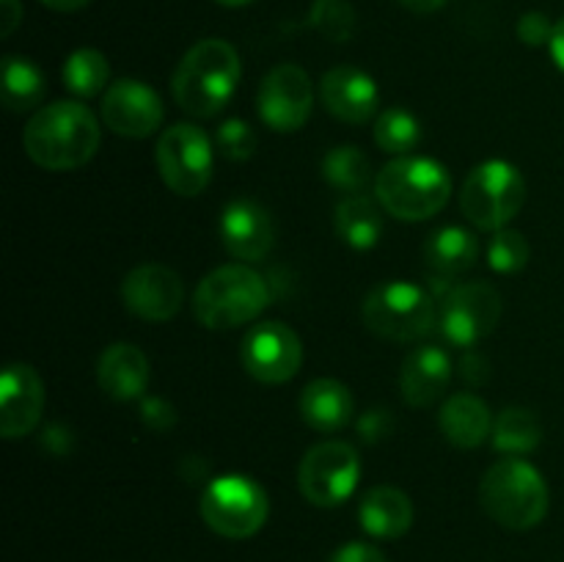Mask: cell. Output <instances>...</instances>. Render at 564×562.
Returning a JSON list of instances; mask_svg holds the SVG:
<instances>
[{"label":"cell","instance_id":"obj_1","mask_svg":"<svg viewBox=\"0 0 564 562\" xmlns=\"http://www.w3.org/2000/svg\"><path fill=\"white\" fill-rule=\"evenodd\" d=\"M97 116L80 102H53L36 110L22 132L28 158L47 171H75L99 149Z\"/></svg>","mask_w":564,"mask_h":562},{"label":"cell","instance_id":"obj_2","mask_svg":"<svg viewBox=\"0 0 564 562\" xmlns=\"http://www.w3.org/2000/svg\"><path fill=\"white\" fill-rule=\"evenodd\" d=\"M242 64L237 50L224 39H204L193 44L180 61L171 80L176 105L185 114L209 119L220 114L237 91Z\"/></svg>","mask_w":564,"mask_h":562},{"label":"cell","instance_id":"obj_3","mask_svg":"<svg viewBox=\"0 0 564 562\" xmlns=\"http://www.w3.org/2000/svg\"><path fill=\"white\" fill-rule=\"evenodd\" d=\"M452 193V176L446 165L433 158L391 160L375 180V196L389 215L400 220H427L444 209Z\"/></svg>","mask_w":564,"mask_h":562},{"label":"cell","instance_id":"obj_4","mask_svg":"<svg viewBox=\"0 0 564 562\" xmlns=\"http://www.w3.org/2000/svg\"><path fill=\"white\" fill-rule=\"evenodd\" d=\"M479 501L496 523L523 532L543 521L551 496L543 474L532 463L521 457H501L485 472Z\"/></svg>","mask_w":564,"mask_h":562},{"label":"cell","instance_id":"obj_5","mask_svg":"<svg viewBox=\"0 0 564 562\" xmlns=\"http://www.w3.org/2000/svg\"><path fill=\"white\" fill-rule=\"evenodd\" d=\"M270 287L257 270L235 262L213 270L193 295V314L207 328H237L268 309Z\"/></svg>","mask_w":564,"mask_h":562},{"label":"cell","instance_id":"obj_6","mask_svg":"<svg viewBox=\"0 0 564 562\" xmlns=\"http://www.w3.org/2000/svg\"><path fill=\"white\" fill-rule=\"evenodd\" d=\"M523 204H527V182L521 171L507 160L479 163L463 182L460 209L482 231L507 229Z\"/></svg>","mask_w":564,"mask_h":562},{"label":"cell","instance_id":"obj_7","mask_svg":"<svg viewBox=\"0 0 564 562\" xmlns=\"http://www.w3.org/2000/svg\"><path fill=\"white\" fill-rule=\"evenodd\" d=\"M438 309L424 287L411 281H386L364 301V323L391 342H416L433 331Z\"/></svg>","mask_w":564,"mask_h":562},{"label":"cell","instance_id":"obj_8","mask_svg":"<svg viewBox=\"0 0 564 562\" xmlns=\"http://www.w3.org/2000/svg\"><path fill=\"white\" fill-rule=\"evenodd\" d=\"M198 512L213 532L242 540L264 527L270 501L257 479L242 477V474H224L204 488Z\"/></svg>","mask_w":564,"mask_h":562},{"label":"cell","instance_id":"obj_9","mask_svg":"<svg viewBox=\"0 0 564 562\" xmlns=\"http://www.w3.org/2000/svg\"><path fill=\"white\" fill-rule=\"evenodd\" d=\"M154 160L165 185L180 196H198L213 180V143L202 127L187 121L158 138Z\"/></svg>","mask_w":564,"mask_h":562},{"label":"cell","instance_id":"obj_10","mask_svg":"<svg viewBox=\"0 0 564 562\" xmlns=\"http://www.w3.org/2000/svg\"><path fill=\"white\" fill-rule=\"evenodd\" d=\"M361 477L358 452L345 441H323L303 455L297 485L314 507H339L356 490Z\"/></svg>","mask_w":564,"mask_h":562},{"label":"cell","instance_id":"obj_11","mask_svg":"<svg viewBox=\"0 0 564 562\" xmlns=\"http://www.w3.org/2000/svg\"><path fill=\"white\" fill-rule=\"evenodd\" d=\"M501 312H505V301L496 287L485 281L455 284L441 298V334L446 342L468 350L494 334Z\"/></svg>","mask_w":564,"mask_h":562},{"label":"cell","instance_id":"obj_12","mask_svg":"<svg viewBox=\"0 0 564 562\" xmlns=\"http://www.w3.org/2000/svg\"><path fill=\"white\" fill-rule=\"evenodd\" d=\"M240 361L253 380L268 386L286 383L303 364V345L284 323H259L246 334Z\"/></svg>","mask_w":564,"mask_h":562},{"label":"cell","instance_id":"obj_13","mask_svg":"<svg viewBox=\"0 0 564 562\" xmlns=\"http://www.w3.org/2000/svg\"><path fill=\"white\" fill-rule=\"evenodd\" d=\"M312 80L297 64H281L264 75L257 108L264 125L275 132H295L312 116Z\"/></svg>","mask_w":564,"mask_h":562},{"label":"cell","instance_id":"obj_14","mask_svg":"<svg viewBox=\"0 0 564 562\" xmlns=\"http://www.w3.org/2000/svg\"><path fill=\"white\" fill-rule=\"evenodd\" d=\"M121 298L135 317L149 320V323H169L182 309L185 290L174 270L158 262H147L127 273L124 284H121Z\"/></svg>","mask_w":564,"mask_h":562},{"label":"cell","instance_id":"obj_15","mask_svg":"<svg viewBox=\"0 0 564 562\" xmlns=\"http://www.w3.org/2000/svg\"><path fill=\"white\" fill-rule=\"evenodd\" d=\"M102 121L124 138H149L163 125L158 91L141 80H116L102 97Z\"/></svg>","mask_w":564,"mask_h":562},{"label":"cell","instance_id":"obj_16","mask_svg":"<svg viewBox=\"0 0 564 562\" xmlns=\"http://www.w3.org/2000/svg\"><path fill=\"white\" fill-rule=\"evenodd\" d=\"M44 383L31 364H9L0 378V433L14 441L33 433L42 419Z\"/></svg>","mask_w":564,"mask_h":562},{"label":"cell","instance_id":"obj_17","mask_svg":"<svg viewBox=\"0 0 564 562\" xmlns=\"http://www.w3.org/2000/svg\"><path fill=\"white\" fill-rule=\"evenodd\" d=\"M220 242L240 262H262L275 242L273 218L264 207L237 198L220 215Z\"/></svg>","mask_w":564,"mask_h":562},{"label":"cell","instance_id":"obj_18","mask_svg":"<svg viewBox=\"0 0 564 562\" xmlns=\"http://www.w3.org/2000/svg\"><path fill=\"white\" fill-rule=\"evenodd\" d=\"M319 99L325 110L347 125H367L380 102L378 83L358 66H336L325 72L319 83Z\"/></svg>","mask_w":564,"mask_h":562},{"label":"cell","instance_id":"obj_19","mask_svg":"<svg viewBox=\"0 0 564 562\" xmlns=\"http://www.w3.org/2000/svg\"><path fill=\"white\" fill-rule=\"evenodd\" d=\"M424 259H427L430 281L435 290H441V298L452 290L457 275L468 273L479 259V240L474 231L463 229V226H444L430 237L427 248H424Z\"/></svg>","mask_w":564,"mask_h":562},{"label":"cell","instance_id":"obj_20","mask_svg":"<svg viewBox=\"0 0 564 562\" xmlns=\"http://www.w3.org/2000/svg\"><path fill=\"white\" fill-rule=\"evenodd\" d=\"M452 378V361L438 345H422L405 358L400 372V389L408 406L427 408L446 391Z\"/></svg>","mask_w":564,"mask_h":562},{"label":"cell","instance_id":"obj_21","mask_svg":"<svg viewBox=\"0 0 564 562\" xmlns=\"http://www.w3.org/2000/svg\"><path fill=\"white\" fill-rule=\"evenodd\" d=\"M149 375H152L149 372V358L143 356L141 347L127 345V342L110 345L102 353L97 367V380L105 395L121 402L143 397L149 386Z\"/></svg>","mask_w":564,"mask_h":562},{"label":"cell","instance_id":"obj_22","mask_svg":"<svg viewBox=\"0 0 564 562\" xmlns=\"http://www.w3.org/2000/svg\"><path fill=\"white\" fill-rule=\"evenodd\" d=\"M350 389L334 378H317L303 389L301 395V417L308 428L317 433H339L341 428L352 422Z\"/></svg>","mask_w":564,"mask_h":562},{"label":"cell","instance_id":"obj_23","mask_svg":"<svg viewBox=\"0 0 564 562\" xmlns=\"http://www.w3.org/2000/svg\"><path fill=\"white\" fill-rule=\"evenodd\" d=\"M358 521H361L364 532H369L372 538H402L413 523V505L400 488L380 485L364 496L361 507H358Z\"/></svg>","mask_w":564,"mask_h":562},{"label":"cell","instance_id":"obj_24","mask_svg":"<svg viewBox=\"0 0 564 562\" xmlns=\"http://www.w3.org/2000/svg\"><path fill=\"white\" fill-rule=\"evenodd\" d=\"M441 433L460 450H474L490 435V408L471 391L452 395L438 413Z\"/></svg>","mask_w":564,"mask_h":562},{"label":"cell","instance_id":"obj_25","mask_svg":"<svg viewBox=\"0 0 564 562\" xmlns=\"http://www.w3.org/2000/svg\"><path fill=\"white\" fill-rule=\"evenodd\" d=\"M336 235L341 237V242L356 251H367V248L378 246L380 235H383V215H380L378 204L369 196H347L345 202H339L334 215Z\"/></svg>","mask_w":564,"mask_h":562},{"label":"cell","instance_id":"obj_26","mask_svg":"<svg viewBox=\"0 0 564 562\" xmlns=\"http://www.w3.org/2000/svg\"><path fill=\"white\" fill-rule=\"evenodd\" d=\"M44 75L33 61L22 55H6L3 58V102L14 114L33 110L44 99Z\"/></svg>","mask_w":564,"mask_h":562},{"label":"cell","instance_id":"obj_27","mask_svg":"<svg viewBox=\"0 0 564 562\" xmlns=\"http://www.w3.org/2000/svg\"><path fill=\"white\" fill-rule=\"evenodd\" d=\"M543 441V424L529 408H505L494 424V446L507 455H527Z\"/></svg>","mask_w":564,"mask_h":562},{"label":"cell","instance_id":"obj_28","mask_svg":"<svg viewBox=\"0 0 564 562\" xmlns=\"http://www.w3.org/2000/svg\"><path fill=\"white\" fill-rule=\"evenodd\" d=\"M323 176L330 187L341 193H361L372 180L369 158L358 147H336L323 158Z\"/></svg>","mask_w":564,"mask_h":562},{"label":"cell","instance_id":"obj_29","mask_svg":"<svg viewBox=\"0 0 564 562\" xmlns=\"http://www.w3.org/2000/svg\"><path fill=\"white\" fill-rule=\"evenodd\" d=\"M64 86L83 99L97 97L110 80V64L99 50L80 47L64 61Z\"/></svg>","mask_w":564,"mask_h":562},{"label":"cell","instance_id":"obj_30","mask_svg":"<svg viewBox=\"0 0 564 562\" xmlns=\"http://www.w3.org/2000/svg\"><path fill=\"white\" fill-rule=\"evenodd\" d=\"M375 143L389 154H408L422 141V125L405 108H389L378 116L372 130Z\"/></svg>","mask_w":564,"mask_h":562},{"label":"cell","instance_id":"obj_31","mask_svg":"<svg viewBox=\"0 0 564 562\" xmlns=\"http://www.w3.org/2000/svg\"><path fill=\"white\" fill-rule=\"evenodd\" d=\"M532 248H529L527 237L516 229H499L494 231L488 242V264L496 273H518L529 264Z\"/></svg>","mask_w":564,"mask_h":562},{"label":"cell","instance_id":"obj_32","mask_svg":"<svg viewBox=\"0 0 564 562\" xmlns=\"http://www.w3.org/2000/svg\"><path fill=\"white\" fill-rule=\"evenodd\" d=\"M308 20L330 42H347L356 31V9L350 0H314Z\"/></svg>","mask_w":564,"mask_h":562},{"label":"cell","instance_id":"obj_33","mask_svg":"<svg viewBox=\"0 0 564 562\" xmlns=\"http://www.w3.org/2000/svg\"><path fill=\"white\" fill-rule=\"evenodd\" d=\"M215 141H218L220 154L235 160V163L253 158V152H257V132H253V127L242 119H226L224 125L218 127Z\"/></svg>","mask_w":564,"mask_h":562},{"label":"cell","instance_id":"obj_34","mask_svg":"<svg viewBox=\"0 0 564 562\" xmlns=\"http://www.w3.org/2000/svg\"><path fill=\"white\" fill-rule=\"evenodd\" d=\"M551 36H554V25L545 14L540 11H529V14L521 17L518 22V39L529 47H543V44H551Z\"/></svg>","mask_w":564,"mask_h":562},{"label":"cell","instance_id":"obj_35","mask_svg":"<svg viewBox=\"0 0 564 562\" xmlns=\"http://www.w3.org/2000/svg\"><path fill=\"white\" fill-rule=\"evenodd\" d=\"M141 417L149 428L160 430V433L176 424V411L169 406V402L160 400V397H147V400H143Z\"/></svg>","mask_w":564,"mask_h":562},{"label":"cell","instance_id":"obj_36","mask_svg":"<svg viewBox=\"0 0 564 562\" xmlns=\"http://www.w3.org/2000/svg\"><path fill=\"white\" fill-rule=\"evenodd\" d=\"M328 562H389L380 549L369 543H345L330 554Z\"/></svg>","mask_w":564,"mask_h":562},{"label":"cell","instance_id":"obj_37","mask_svg":"<svg viewBox=\"0 0 564 562\" xmlns=\"http://www.w3.org/2000/svg\"><path fill=\"white\" fill-rule=\"evenodd\" d=\"M389 411H369L367 417H361V422H358V433H361V439L367 441V444H375V441H380L383 435H389Z\"/></svg>","mask_w":564,"mask_h":562},{"label":"cell","instance_id":"obj_38","mask_svg":"<svg viewBox=\"0 0 564 562\" xmlns=\"http://www.w3.org/2000/svg\"><path fill=\"white\" fill-rule=\"evenodd\" d=\"M460 375L468 380V383H474V386L485 383V380H488V375H490L488 372V358H485L482 353H477V350H471V347H468V353L463 356V364H460Z\"/></svg>","mask_w":564,"mask_h":562},{"label":"cell","instance_id":"obj_39","mask_svg":"<svg viewBox=\"0 0 564 562\" xmlns=\"http://www.w3.org/2000/svg\"><path fill=\"white\" fill-rule=\"evenodd\" d=\"M22 20L20 0H0V36H11Z\"/></svg>","mask_w":564,"mask_h":562},{"label":"cell","instance_id":"obj_40","mask_svg":"<svg viewBox=\"0 0 564 562\" xmlns=\"http://www.w3.org/2000/svg\"><path fill=\"white\" fill-rule=\"evenodd\" d=\"M549 47H551V58H554V64L564 72V20L554 25V36H551Z\"/></svg>","mask_w":564,"mask_h":562},{"label":"cell","instance_id":"obj_41","mask_svg":"<svg viewBox=\"0 0 564 562\" xmlns=\"http://www.w3.org/2000/svg\"><path fill=\"white\" fill-rule=\"evenodd\" d=\"M405 9L416 11V14H433V11H438L441 6H446V0H400Z\"/></svg>","mask_w":564,"mask_h":562},{"label":"cell","instance_id":"obj_42","mask_svg":"<svg viewBox=\"0 0 564 562\" xmlns=\"http://www.w3.org/2000/svg\"><path fill=\"white\" fill-rule=\"evenodd\" d=\"M39 3H44L47 9H53V11H80V9H86L91 0H39Z\"/></svg>","mask_w":564,"mask_h":562},{"label":"cell","instance_id":"obj_43","mask_svg":"<svg viewBox=\"0 0 564 562\" xmlns=\"http://www.w3.org/2000/svg\"><path fill=\"white\" fill-rule=\"evenodd\" d=\"M215 3H220V6H229V9H240V6H248V3H253V0H215Z\"/></svg>","mask_w":564,"mask_h":562}]
</instances>
